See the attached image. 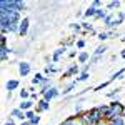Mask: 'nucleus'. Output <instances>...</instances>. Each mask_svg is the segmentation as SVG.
Here are the masks:
<instances>
[{"label": "nucleus", "mask_w": 125, "mask_h": 125, "mask_svg": "<svg viewBox=\"0 0 125 125\" xmlns=\"http://www.w3.org/2000/svg\"><path fill=\"white\" fill-rule=\"evenodd\" d=\"M13 52V48H10L9 45H5V47H2V50H0V58H2V62H7L10 58V53Z\"/></svg>", "instance_id": "9b49d317"}, {"label": "nucleus", "mask_w": 125, "mask_h": 125, "mask_svg": "<svg viewBox=\"0 0 125 125\" xmlns=\"http://www.w3.org/2000/svg\"><path fill=\"white\" fill-rule=\"evenodd\" d=\"M29 25H30V20L29 17H23L22 19V22H20V37H25L27 35V32H29Z\"/></svg>", "instance_id": "6e6552de"}, {"label": "nucleus", "mask_w": 125, "mask_h": 125, "mask_svg": "<svg viewBox=\"0 0 125 125\" xmlns=\"http://www.w3.org/2000/svg\"><path fill=\"white\" fill-rule=\"evenodd\" d=\"M110 83H112V80L108 78L107 82H104V83H100V85H97L95 88H94V92H100V90H104V88H107V87L110 85Z\"/></svg>", "instance_id": "5701e85b"}, {"label": "nucleus", "mask_w": 125, "mask_h": 125, "mask_svg": "<svg viewBox=\"0 0 125 125\" xmlns=\"http://www.w3.org/2000/svg\"><path fill=\"white\" fill-rule=\"evenodd\" d=\"M33 105H35V102L33 100H22V104L19 105L20 110H23V112H27V110H33Z\"/></svg>", "instance_id": "f8f14e48"}, {"label": "nucleus", "mask_w": 125, "mask_h": 125, "mask_svg": "<svg viewBox=\"0 0 125 125\" xmlns=\"http://www.w3.org/2000/svg\"><path fill=\"white\" fill-rule=\"evenodd\" d=\"M37 115V114H35V110H27V112H25V118H27V120H32V118H33V117Z\"/></svg>", "instance_id": "c85d7f7f"}, {"label": "nucleus", "mask_w": 125, "mask_h": 125, "mask_svg": "<svg viewBox=\"0 0 125 125\" xmlns=\"http://www.w3.org/2000/svg\"><path fill=\"white\" fill-rule=\"evenodd\" d=\"M124 73H125V67H124V68H120V70H117L115 73H114V75L110 77V80L114 82V80H117V78H120V77H122V75H124Z\"/></svg>", "instance_id": "a878e982"}, {"label": "nucleus", "mask_w": 125, "mask_h": 125, "mask_svg": "<svg viewBox=\"0 0 125 125\" xmlns=\"http://www.w3.org/2000/svg\"><path fill=\"white\" fill-rule=\"evenodd\" d=\"M100 58H102V57H97V55H92V58H90V62H88V63H90V65H94V63H97V62H98Z\"/></svg>", "instance_id": "72a5a7b5"}, {"label": "nucleus", "mask_w": 125, "mask_h": 125, "mask_svg": "<svg viewBox=\"0 0 125 125\" xmlns=\"http://www.w3.org/2000/svg\"><path fill=\"white\" fill-rule=\"evenodd\" d=\"M88 68H90V63H85L83 67L80 68V72H88Z\"/></svg>", "instance_id": "58836bf2"}, {"label": "nucleus", "mask_w": 125, "mask_h": 125, "mask_svg": "<svg viewBox=\"0 0 125 125\" xmlns=\"http://www.w3.org/2000/svg\"><path fill=\"white\" fill-rule=\"evenodd\" d=\"M19 87H20V82H19V80H15V78H10L9 82H7V90H9V92L17 90Z\"/></svg>", "instance_id": "2eb2a0df"}, {"label": "nucleus", "mask_w": 125, "mask_h": 125, "mask_svg": "<svg viewBox=\"0 0 125 125\" xmlns=\"http://www.w3.org/2000/svg\"><path fill=\"white\" fill-rule=\"evenodd\" d=\"M97 39L100 40V42H105V40H108V32H107V30H104V32H98Z\"/></svg>", "instance_id": "bb28decb"}, {"label": "nucleus", "mask_w": 125, "mask_h": 125, "mask_svg": "<svg viewBox=\"0 0 125 125\" xmlns=\"http://www.w3.org/2000/svg\"><path fill=\"white\" fill-rule=\"evenodd\" d=\"M114 19H115V15H114V13H108V15L105 17V20H104V23H105V27H107V29H108V27L112 25V22H114Z\"/></svg>", "instance_id": "393cba45"}, {"label": "nucleus", "mask_w": 125, "mask_h": 125, "mask_svg": "<svg viewBox=\"0 0 125 125\" xmlns=\"http://www.w3.org/2000/svg\"><path fill=\"white\" fill-rule=\"evenodd\" d=\"M77 62L78 63H88L90 62V53L88 52H80L77 55Z\"/></svg>", "instance_id": "4468645a"}, {"label": "nucleus", "mask_w": 125, "mask_h": 125, "mask_svg": "<svg viewBox=\"0 0 125 125\" xmlns=\"http://www.w3.org/2000/svg\"><path fill=\"white\" fill-rule=\"evenodd\" d=\"M77 73H80V67H78L77 63H72V65L68 67L67 72H63V77H62V80H63V78H70V77H73V75H77Z\"/></svg>", "instance_id": "39448f33"}, {"label": "nucleus", "mask_w": 125, "mask_h": 125, "mask_svg": "<svg viewBox=\"0 0 125 125\" xmlns=\"http://www.w3.org/2000/svg\"><path fill=\"white\" fill-rule=\"evenodd\" d=\"M85 45H87V43H85V40H83V39H78L77 40V48H85Z\"/></svg>", "instance_id": "2f4dec72"}, {"label": "nucleus", "mask_w": 125, "mask_h": 125, "mask_svg": "<svg viewBox=\"0 0 125 125\" xmlns=\"http://www.w3.org/2000/svg\"><path fill=\"white\" fill-rule=\"evenodd\" d=\"M72 125H85V124H83L78 117H73V124H72Z\"/></svg>", "instance_id": "e433bc0d"}, {"label": "nucleus", "mask_w": 125, "mask_h": 125, "mask_svg": "<svg viewBox=\"0 0 125 125\" xmlns=\"http://www.w3.org/2000/svg\"><path fill=\"white\" fill-rule=\"evenodd\" d=\"M112 125H125V117H122V118H117V120H114V122H110Z\"/></svg>", "instance_id": "7c9ffc66"}, {"label": "nucleus", "mask_w": 125, "mask_h": 125, "mask_svg": "<svg viewBox=\"0 0 125 125\" xmlns=\"http://www.w3.org/2000/svg\"><path fill=\"white\" fill-rule=\"evenodd\" d=\"M118 7H120V2L118 0H112V2L107 3V10H114V9H118Z\"/></svg>", "instance_id": "b1692460"}, {"label": "nucleus", "mask_w": 125, "mask_h": 125, "mask_svg": "<svg viewBox=\"0 0 125 125\" xmlns=\"http://www.w3.org/2000/svg\"><path fill=\"white\" fill-rule=\"evenodd\" d=\"M52 87H53V85H52V80H50V77H45V78H43V82H42V83H40V87H39V88H40L39 94L43 97V94L47 92L48 88H52Z\"/></svg>", "instance_id": "423d86ee"}, {"label": "nucleus", "mask_w": 125, "mask_h": 125, "mask_svg": "<svg viewBox=\"0 0 125 125\" xmlns=\"http://www.w3.org/2000/svg\"><path fill=\"white\" fill-rule=\"evenodd\" d=\"M50 73H57V67L53 63H48L45 67V75H50Z\"/></svg>", "instance_id": "4be33fe9"}, {"label": "nucleus", "mask_w": 125, "mask_h": 125, "mask_svg": "<svg viewBox=\"0 0 125 125\" xmlns=\"http://www.w3.org/2000/svg\"><path fill=\"white\" fill-rule=\"evenodd\" d=\"M72 29L75 30V32H82V33H83V29H82V23H72Z\"/></svg>", "instance_id": "c756f323"}, {"label": "nucleus", "mask_w": 125, "mask_h": 125, "mask_svg": "<svg viewBox=\"0 0 125 125\" xmlns=\"http://www.w3.org/2000/svg\"><path fill=\"white\" fill-rule=\"evenodd\" d=\"M75 85H77V80H75V82H70L68 85H65V87H63L62 94H63V95H68V94H70V92H72V90L75 88Z\"/></svg>", "instance_id": "6ab92c4d"}, {"label": "nucleus", "mask_w": 125, "mask_h": 125, "mask_svg": "<svg viewBox=\"0 0 125 125\" xmlns=\"http://www.w3.org/2000/svg\"><path fill=\"white\" fill-rule=\"evenodd\" d=\"M65 52H67V47H65V45H62L60 48H57V50L53 52V55H52V62H53V63L60 62V57H62Z\"/></svg>", "instance_id": "9d476101"}, {"label": "nucleus", "mask_w": 125, "mask_h": 125, "mask_svg": "<svg viewBox=\"0 0 125 125\" xmlns=\"http://www.w3.org/2000/svg\"><path fill=\"white\" fill-rule=\"evenodd\" d=\"M107 15H108V13H107V10H104V9H97V15H95V19H97V20H105Z\"/></svg>", "instance_id": "aec40b11"}, {"label": "nucleus", "mask_w": 125, "mask_h": 125, "mask_svg": "<svg viewBox=\"0 0 125 125\" xmlns=\"http://www.w3.org/2000/svg\"><path fill=\"white\" fill-rule=\"evenodd\" d=\"M48 108H50V102H47L45 98H40L33 110H35V114H42V112H47Z\"/></svg>", "instance_id": "7ed1b4c3"}, {"label": "nucleus", "mask_w": 125, "mask_h": 125, "mask_svg": "<svg viewBox=\"0 0 125 125\" xmlns=\"http://www.w3.org/2000/svg\"><path fill=\"white\" fill-rule=\"evenodd\" d=\"M43 78H45V75H43V73H35V77L32 78V85L40 87V83L43 82Z\"/></svg>", "instance_id": "dca6fc26"}, {"label": "nucleus", "mask_w": 125, "mask_h": 125, "mask_svg": "<svg viewBox=\"0 0 125 125\" xmlns=\"http://www.w3.org/2000/svg\"><path fill=\"white\" fill-rule=\"evenodd\" d=\"M120 57H122V58H125V50H122V53H120Z\"/></svg>", "instance_id": "a18cd8bd"}, {"label": "nucleus", "mask_w": 125, "mask_h": 125, "mask_svg": "<svg viewBox=\"0 0 125 125\" xmlns=\"http://www.w3.org/2000/svg\"><path fill=\"white\" fill-rule=\"evenodd\" d=\"M5 125H15V122H13V120L10 118V120H9V122H7V124H5Z\"/></svg>", "instance_id": "37998d69"}, {"label": "nucleus", "mask_w": 125, "mask_h": 125, "mask_svg": "<svg viewBox=\"0 0 125 125\" xmlns=\"http://www.w3.org/2000/svg\"><path fill=\"white\" fill-rule=\"evenodd\" d=\"M97 125H108V122H107V120H102V122H98Z\"/></svg>", "instance_id": "79ce46f5"}, {"label": "nucleus", "mask_w": 125, "mask_h": 125, "mask_svg": "<svg viewBox=\"0 0 125 125\" xmlns=\"http://www.w3.org/2000/svg\"><path fill=\"white\" fill-rule=\"evenodd\" d=\"M117 37H118V33L115 30H108V39H117Z\"/></svg>", "instance_id": "f704fd0d"}, {"label": "nucleus", "mask_w": 125, "mask_h": 125, "mask_svg": "<svg viewBox=\"0 0 125 125\" xmlns=\"http://www.w3.org/2000/svg\"><path fill=\"white\" fill-rule=\"evenodd\" d=\"M78 118H80V120H82L85 125H97V122L94 120V117L90 115V112H88V110H87V112H83V114L78 117Z\"/></svg>", "instance_id": "1a4fd4ad"}, {"label": "nucleus", "mask_w": 125, "mask_h": 125, "mask_svg": "<svg viewBox=\"0 0 125 125\" xmlns=\"http://www.w3.org/2000/svg\"><path fill=\"white\" fill-rule=\"evenodd\" d=\"M92 5H94L95 9H102V0H94Z\"/></svg>", "instance_id": "c9c22d12"}, {"label": "nucleus", "mask_w": 125, "mask_h": 125, "mask_svg": "<svg viewBox=\"0 0 125 125\" xmlns=\"http://www.w3.org/2000/svg\"><path fill=\"white\" fill-rule=\"evenodd\" d=\"M30 124H32V125H39V124H40V117H39V115H35L33 118H32V120H30Z\"/></svg>", "instance_id": "473e14b6"}, {"label": "nucleus", "mask_w": 125, "mask_h": 125, "mask_svg": "<svg viewBox=\"0 0 125 125\" xmlns=\"http://www.w3.org/2000/svg\"><path fill=\"white\" fill-rule=\"evenodd\" d=\"M0 42H2V47H5L7 45V35H2L0 37Z\"/></svg>", "instance_id": "4c0bfd02"}, {"label": "nucleus", "mask_w": 125, "mask_h": 125, "mask_svg": "<svg viewBox=\"0 0 125 125\" xmlns=\"http://www.w3.org/2000/svg\"><path fill=\"white\" fill-rule=\"evenodd\" d=\"M30 63L29 62H20L19 63V73H20V77H27L30 73Z\"/></svg>", "instance_id": "0eeeda50"}, {"label": "nucleus", "mask_w": 125, "mask_h": 125, "mask_svg": "<svg viewBox=\"0 0 125 125\" xmlns=\"http://www.w3.org/2000/svg\"><path fill=\"white\" fill-rule=\"evenodd\" d=\"M75 55H77V52H75V50H72V52H68V57H70V58H73Z\"/></svg>", "instance_id": "a19ab883"}, {"label": "nucleus", "mask_w": 125, "mask_h": 125, "mask_svg": "<svg viewBox=\"0 0 125 125\" xmlns=\"http://www.w3.org/2000/svg\"><path fill=\"white\" fill-rule=\"evenodd\" d=\"M10 115L15 117V118H19V120H22V122H25L27 118H25V112L23 110H20V108H13L12 112H10Z\"/></svg>", "instance_id": "ddd939ff"}, {"label": "nucleus", "mask_w": 125, "mask_h": 125, "mask_svg": "<svg viewBox=\"0 0 125 125\" xmlns=\"http://www.w3.org/2000/svg\"><path fill=\"white\" fill-rule=\"evenodd\" d=\"M88 77H90L88 72H80V75L77 77V82H85V80H88Z\"/></svg>", "instance_id": "cd10ccee"}, {"label": "nucleus", "mask_w": 125, "mask_h": 125, "mask_svg": "<svg viewBox=\"0 0 125 125\" xmlns=\"http://www.w3.org/2000/svg\"><path fill=\"white\" fill-rule=\"evenodd\" d=\"M95 15H97V9L94 7V5H90V7L83 12V17H87V19H90V17H94V19H95Z\"/></svg>", "instance_id": "f3484780"}, {"label": "nucleus", "mask_w": 125, "mask_h": 125, "mask_svg": "<svg viewBox=\"0 0 125 125\" xmlns=\"http://www.w3.org/2000/svg\"><path fill=\"white\" fill-rule=\"evenodd\" d=\"M100 108L104 110V118L107 122H114L117 118L125 117V107L118 100H114V102H110L107 105H100Z\"/></svg>", "instance_id": "f257e3e1"}, {"label": "nucleus", "mask_w": 125, "mask_h": 125, "mask_svg": "<svg viewBox=\"0 0 125 125\" xmlns=\"http://www.w3.org/2000/svg\"><path fill=\"white\" fill-rule=\"evenodd\" d=\"M20 125H32V124H30L29 120H25V122H22V124H20Z\"/></svg>", "instance_id": "c03bdc74"}, {"label": "nucleus", "mask_w": 125, "mask_h": 125, "mask_svg": "<svg viewBox=\"0 0 125 125\" xmlns=\"http://www.w3.org/2000/svg\"><path fill=\"white\" fill-rule=\"evenodd\" d=\"M58 95H60V90H58L57 87H52V88H48L47 92L43 94V97H42V98H45L47 102H50V100H53V98H55V97H58Z\"/></svg>", "instance_id": "20e7f679"}, {"label": "nucleus", "mask_w": 125, "mask_h": 125, "mask_svg": "<svg viewBox=\"0 0 125 125\" xmlns=\"http://www.w3.org/2000/svg\"><path fill=\"white\" fill-rule=\"evenodd\" d=\"M105 52H107V45H105V43H100V45H98V47L94 50V55H97V57H102Z\"/></svg>", "instance_id": "a211bd4d"}, {"label": "nucleus", "mask_w": 125, "mask_h": 125, "mask_svg": "<svg viewBox=\"0 0 125 125\" xmlns=\"http://www.w3.org/2000/svg\"><path fill=\"white\" fill-rule=\"evenodd\" d=\"M29 92H30V94H37V90H35V85L29 87Z\"/></svg>", "instance_id": "ea45409f"}, {"label": "nucleus", "mask_w": 125, "mask_h": 125, "mask_svg": "<svg viewBox=\"0 0 125 125\" xmlns=\"http://www.w3.org/2000/svg\"><path fill=\"white\" fill-rule=\"evenodd\" d=\"M19 95H20V98H22V100H29L32 94L29 92V88H22V90L19 92Z\"/></svg>", "instance_id": "412c9836"}, {"label": "nucleus", "mask_w": 125, "mask_h": 125, "mask_svg": "<svg viewBox=\"0 0 125 125\" xmlns=\"http://www.w3.org/2000/svg\"><path fill=\"white\" fill-rule=\"evenodd\" d=\"M88 112H90V115L94 117V120H95L97 124H98V122H102V120H105V118H104V110L100 108V105L92 107V108H90Z\"/></svg>", "instance_id": "f03ea898"}]
</instances>
